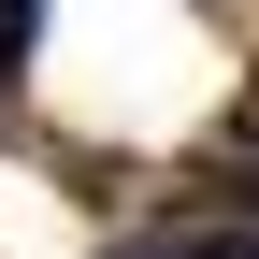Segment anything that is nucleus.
<instances>
[{"instance_id":"obj_1","label":"nucleus","mask_w":259,"mask_h":259,"mask_svg":"<svg viewBox=\"0 0 259 259\" xmlns=\"http://www.w3.org/2000/svg\"><path fill=\"white\" fill-rule=\"evenodd\" d=\"M29 29H44V0H0V72L29 58Z\"/></svg>"},{"instance_id":"obj_2","label":"nucleus","mask_w":259,"mask_h":259,"mask_svg":"<svg viewBox=\"0 0 259 259\" xmlns=\"http://www.w3.org/2000/svg\"><path fill=\"white\" fill-rule=\"evenodd\" d=\"M245 216H259V158H245Z\"/></svg>"}]
</instances>
